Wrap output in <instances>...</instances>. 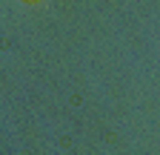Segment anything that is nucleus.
Returning <instances> with one entry per match:
<instances>
[{"label": "nucleus", "instance_id": "nucleus-1", "mask_svg": "<svg viewBox=\"0 0 160 155\" xmlns=\"http://www.w3.org/2000/svg\"><path fill=\"white\" fill-rule=\"evenodd\" d=\"M23 3H37V0H23Z\"/></svg>", "mask_w": 160, "mask_h": 155}]
</instances>
